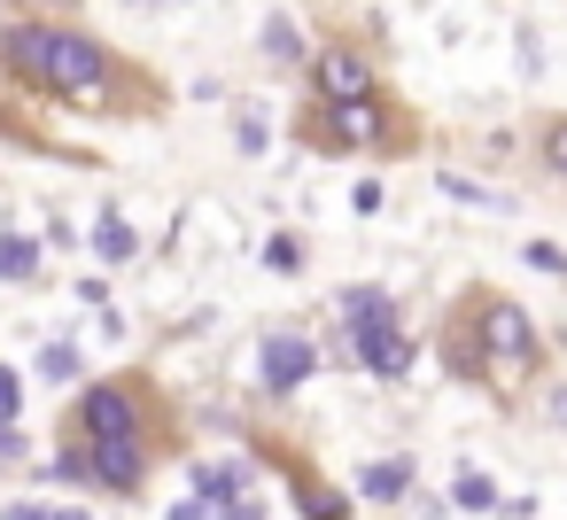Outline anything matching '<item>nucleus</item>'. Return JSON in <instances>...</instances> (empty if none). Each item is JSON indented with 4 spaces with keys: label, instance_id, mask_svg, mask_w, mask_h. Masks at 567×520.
Returning a JSON list of instances; mask_svg holds the SVG:
<instances>
[{
    "label": "nucleus",
    "instance_id": "b1692460",
    "mask_svg": "<svg viewBox=\"0 0 567 520\" xmlns=\"http://www.w3.org/2000/svg\"><path fill=\"white\" fill-rule=\"evenodd\" d=\"M133 9H148V0H133Z\"/></svg>",
    "mask_w": 567,
    "mask_h": 520
},
{
    "label": "nucleus",
    "instance_id": "aec40b11",
    "mask_svg": "<svg viewBox=\"0 0 567 520\" xmlns=\"http://www.w3.org/2000/svg\"><path fill=\"white\" fill-rule=\"evenodd\" d=\"M40 381H79V350L71 342H48L40 350Z\"/></svg>",
    "mask_w": 567,
    "mask_h": 520
},
{
    "label": "nucleus",
    "instance_id": "f03ea898",
    "mask_svg": "<svg viewBox=\"0 0 567 520\" xmlns=\"http://www.w3.org/2000/svg\"><path fill=\"white\" fill-rule=\"evenodd\" d=\"M466 303H474V342H482V388H513V381H528V373L544 365L536 319H528L513 295H497V288H474Z\"/></svg>",
    "mask_w": 567,
    "mask_h": 520
},
{
    "label": "nucleus",
    "instance_id": "1a4fd4ad",
    "mask_svg": "<svg viewBox=\"0 0 567 520\" xmlns=\"http://www.w3.org/2000/svg\"><path fill=\"white\" fill-rule=\"evenodd\" d=\"M412 481H420V466H412V458H373V466L358 474V497H365V505H404V497H412Z\"/></svg>",
    "mask_w": 567,
    "mask_h": 520
},
{
    "label": "nucleus",
    "instance_id": "7ed1b4c3",
    "mask_svg": "<svg viewBox=\"0 0 567 520\" xmlns=\"http://www.w3.org/2000/svg\"><path fill=\"white\" fill-rule=\"evenodd\" d=\"M311 148H327V156H358V148H412V133L381 110V94H365V102H311Z\"/></svg>",
    "mask_w": 567,
    "mask_h": 520
},
{
    "label": "nucleus",
    "instance_id": "dca6fc26",
    "mask_svg": "<svg viewBox=\"0 0 567 520\" xmlns=\"http://www.w3.org/2000/svg\"><path fill=\"white\" fill-rule=\"evenodd\" d=\"M536 156H544V171H551V179H567V117H551V125L536 133Z\"/></svg>",
    "mask_w": 567,
    "mask_h": 520
},
{
    "label": "nucleus",
    "instance_id": "4be33fe9",
    "mask_svg": "<svg viewBox=\"0 0 567 520\" xmlns=\"http://www.w3.org/2000/svg\"><path fill=\"white\" fill-rule=\"evenodd\" d=\"M0 419H17V373L0 365Z\"/></svg>",
    "mask_w": 567,
    "mask_h": 520
},
{
    "label": "nucleus",
    "instance_id": "f3484780",
    "mask_svg": "<svg viewBox=\"0 0 567 520\" xmlns=\"http://www.w3.org/2000/svg\"><path fill=\"white\" fill-rule=\"evenodd\" d=\"M265 264H272L280 280H296V272H303V241H296V233H272V241H265Z\"/></svg>",
    "mask_w": 567,
    "mask_h": 520
},
{
    "label": "nucleus",
    "instance_id": "39448f33",
    "mask_svg": "<svg viewBox=\"0 0 567 520\" xmlns=\"http://www.w3.org/2000/svg\"><path fill=\"white\" fill-rule=\"evenodd\" d=\"M257 373H265V388H272V396H296V388L319 373V342H311V334H296V326H280V334H265Z\"/></svg>",
    "mask_w": 567,
    "mask_h": 520
},
{
    "label": "nucleus",
    "instance_id": "6e6552de",
    "mask_svg": "<svg viewBox=\"0 0 567 520\" xmlns=\"http://www.w3.org/2000/svg\"><path fill=\"white\" fill-rule=\"evenodd\" d=\"M443 365H451V381H474V388H482V342H474V303H458V311H451V326H443Z\"/></svg>",
    "mask_w": 567,
    "mask_h": 520
},
{
    "label": "nucleus",
    "instance_id": "9d476101",
    "mask_svg": "<svg viewBox=\"0 0 567 520\" xmlns=\"http://www.w3.org/2000/svg\"><path fill=\"white\" fill-rule=\"evenodd\" d=\"M94 257H102V264H133V257H141V233H133L117 210H102V226H94Z\"/></svg>",
    "mask_w": 567,
    "mask_h": 520
},
{
    "label": "nucleus",
    "instance_id": "4468645a",
    "mask_svg": "<svg viewBox=\"0 0 567 520\" xmlns=\"http://www.w3.org/2000/svg\"><path fill=\"white\" fill-rule=\"evenodd\" d=\"M0 280H40V249L24 233H0Z\"/></svg>",
    "mask_w": 567,
    "mask_h": 520
},
{
    "label": "nucleus",
    "instance_id": "a211bd4d",
    "mask_svg": "<svg viewBox=\"0 0 567 520\" xmlns=\"http://www.w3.org/2000/svg\"><path fill=\"white\" fill-rule=\"evenodd\" d=\"M296 497H303V512H311V520H350V505H342L334 489H319V481H296Z\"/></svg>",
    "mask_w": 567,
    "mask_h": 520
},
{
    "label": "nucleus",
    "instance_id": "f8f14e48",
    "mask_svg": "<svg viewBox=\"0 0 567 520\" xmlns=\"http://www.w3.org/2000/svg\"><path fill=\"white\" fill-rule=\"evenodd\" d=\"M451 202H466V210H513V195H497V187H482V179H458V171H443L435 179Z\"/></svg>",
    "mask_w": 567,
    "mask_h": 520
},
{
    "label": "nucleus",
    "instance_id": "0eeeda50",
    "mask_svg": "<svg viewBox=\"0 0 567 520\" xmlns=\"http://www.w3.org/2000/svg\"><path fill=\"white\" fill-rule=\"evenodd\" d=\"M86 481H102V489H141L148 481V443H117V435H86Z\"/></svg>",
    "mask_w": 567,
    "mask_h": 520
},
{
    "label": "nucleus",
    "instance_id": "f257e3e1",
    "mask_svg": "<svg viewBox=\"0 0 567 520\" xmlns=\"http://www.w3.org/2000/svg\"><path fill=\"white\" fill-rule=\"evenodd\" d=\"M0 63H9L24 86L71 102V110H110V102H117V63H110V48H94L86 32L17 24V32H0Z\"/></svg>",
    "mask_w": 567,
    "mask_h": 520
},
{
    "label": "nucleus",
    "instance_id": "423d86ee",
    "mask_svg": "<svg viewBox=\"0 0 567 520\" xmlns=\"http://www.w3.org/2000/svg\"><path fill=\"white\" fill-rule=\"evenodd\" d=\"M303 71H311L319 102H365L373 94V63L358 48H319V55H303Z\"/></svg>",
    "mask_w": 567,
    "mask_h": 520
},
{
    "label": "nucleus",
    "instance_id": "5701e85b",
    "mask_svg": "<svg viewBox=\"0 0 567 520\" xmlns=\"http://www.w3.org/2000/svg\"><path fill=\"white\" fill-rule=\"evenodd\" d=\"M40 9H63V0H40Z\"/></svg>",
    "mask_w": 567,
    "mask_h": 520
},
{
    "label": "nucleus",
    "instance_id": "9b49d317",
    "mask_svg": "<svg viewBox=\"0 0 567 520\" xmlns=\"http://www.w3.org/2000/svg\"><path fill=\"white\" fill-rule=\"evenodd\" d=\"M451 505H458V512H497L505 497H497V481H489L482 466H458V481H451Z\"/></svg>",
    "mask_w": 567,
    "mask_h": 520
},
{
    "label": "nucleus",
    "instance_id": "412c9836",
    "mask_svg": "<svg viewBox=\"0 0 567 520\" xmlns=\"http://www.w3.org/2000/svg\"><path fill=\"white\" fill-rule=\"evenodd\" d=\"M544 419L567 427V381H544Z\"/></svg>",
    "mask_w": 567,
    "mask_h": 520
},
{
    "label": "nucleus",
    "instance_id": "2eb2a0df",
    "mask_svg": "<svg viewBox=\"0 0 567 520\" xmlns=\"http://www.w3.org/2000/svg\"><path fill=\"white\" fill-rule=\"evenodd\" d=\"M265 55H272V63H303V32H296L288 17H272V24H265Z\"/></svg>",
    "mask_w": 567,
    "mask_h": 520
},
{
    "label": "nucleus",
    "instance_id": "20e7f679",
    "mask_svg": "<svg viewBox=\"0 0 567 520\" xmlns=\"http://www.w3.org/2000/svg\"><path fill=\"white\" fill-rule=\"evenodd\" d=\"M79 427L102 443V435H117V443H148V396L133 388V381H94L86 396H79Z\"/></svg>",
    "mask_w": 567,
    "mask_h": 520
},
{
    "label": "nucleus",
    "instance_id": "ddd939ff",
    "mask_svg": "<svg viewBox=\"0 0 567 520\" xmlns=\"http://www.w3.org/2000/svg\"><path fill=\"white\" fill-rule=\"evenodd\" d=\"M195 489L203 497H249V466H234V458L226 466H195Z\"/></svg>",
    "mask_w": 567,
    "mask_h": 520
},
{
    "label": "nucleus",
    "instance_id": "6ab92c4d",
    "mask_svg": "<svg viewBox=\"0 0 567 520\" xmlns=\"http://www.w3.org/2000/svg\"><path fill=\"white\" fill-rule=\"evenodd\" d=\"M520 257H528V272H544V280H567V249H559V241H528Z\"/></svg>",
    "mask_w": 567,
    "mask_h": 520
}]
</instances>
